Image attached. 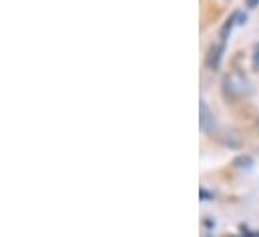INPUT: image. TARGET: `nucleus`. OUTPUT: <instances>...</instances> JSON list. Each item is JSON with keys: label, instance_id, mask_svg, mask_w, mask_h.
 Masks as SVG:
<instances>
[{"label": "nucleus", "instance_id": "f257e3e1", "mask_svg": "<svg viewBox=\"0 0 259 237\" xmlns=\"http://www.w3.org/2000/svg\"><path fill=\"white\" fill-rule=\"evenodd\" d=\"M225 47H227L225 41H217L215 45H211V49H209V53H207V60H205L211 70L219 68L221 59H223V53H225Z\"/></svg>", "mask_w": 259, "mask_h": 237}, {"label": "nucleus", "instance_id": "f03ea898", "mask_svg": "<svg viewBox=\"0 0 259 237\" xmlns=\"http://www.w3.org/2000/svg\"><path fill=\"white\" fill-rule=\"evenodd\" d=\"M199 125H201V129L205 133L213 131V113L209 111L205 101H201V105H199Z\"/></svg>", "mask_w": 259, "mask_h": 237}, {"label": "nucleus", "instance_id": "7ed1b4c3", "mask_svg": "<svg viewBox=\"0 0 259 237\" xmlns=\"http://www.w3.org/2000/svg\"><path fill=\"white\" fill-rule=\"evenodd\" d=\"M233 167L235 169H249V167H253V157L251 155H239L233 159Z\"/></svg>", "mask_w": 259, "mask_h": 237}, {"label": "nucleus", "instance_id": "20e7f679", "mask_svg": "<svg viewBox=\"0 0 259 237\" xmlns=\"http://www.w3.org/2000/svg\"><path fill=\"white\" fill-rule=\"evenodd\" d=\"M251 66L253 70H259V43L253 45V55H251Z\"/></svg>", "mask_w": 259, "mask_h": 237}, {"label": "nucleus", "instance_id": "39448f33", "mask_svg": "<svg viewBox=\"0 0 259 237\" xmlns=\"http://www.w3.org/2000/svg\"><path fill=\"white\" fill-rule=\"evenodd\" d=\"M201 199L203 201H211L213 199V193H209L207 189H201Z\"/></svg>", "mask_w": 259, "mask_h": 237}, {"label": "nucleus", "instance_id": "423d86ee", "mask_svg": "<svg viewBox=\"0 0 259 237\" xmlns=\"http://www.w3.org/2000/svg\"><path fill=\"white\" fill-rule=\"evenodd\" d=\"M245 6H247V8H257L259 0H245Z\"/></svg>", "mask_w": 259, "mask_h": 237}]
</instances>
